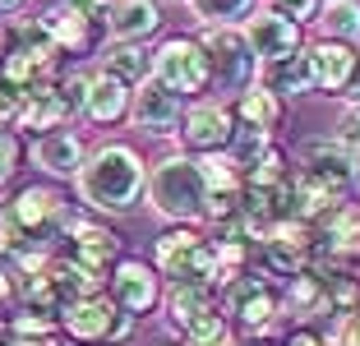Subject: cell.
<instances>
[{"label": "cell", "mask_w": 360, "mask_h": 346, "mask_svg": "<svg viewBox=\"0 0 360 346\" xmlns=\"http://www.w3.org/2000/svg\"><path fill=\"white\" fill-rule=\"evenodd\" d=\"M79 199L88 203L93 212H129L139 199H143V189H148V167L139 158L129 143H102L93 158L84 162L79 171Z\"/></svg>", "instance_id": "cell-1"}, {"label": "cell", "mask_w": 360, "mask_h": 346, "mask_svg": "<svg viewBox=\"0 0 360 346\" xmlns=\"http://www.w3.org/2000/svg\"><path fill=\"white\" fill-rule=\"evenodd\" d=\"M148 208L167 222H199L203 208H208V189H203V176H199V162L185 158V153H171L153 167L148 176Z\"/></svg>", "instance_id": "cell-2"}, {"label": "cell", "mask_w": 360, "mask_h": 346, "mask_svg": "<svg viewBox=\"0 0 360 346\" xmlns=\"http://www.w3.org/2000/svg\"><path fill=\"white\" fill-rule=\"evenodd\" d=\"M56 70H60V46L46 37V28L37 19L19 23V28L10 32V46H5V84L14 88V93H37V88L56 84Z\"/></svg>", "instance_id": "cell-3"}, {"label": "cell", "mask_w": 360, "mask_h": 346, "mask_svg": "<svg viewBox=\"0 0 360 346\" xmlns=\"http://www.w3.org/2000/svg\"><path fill=\"white\" fill-rule=\"evenodd\" d=\"M0 222L14 231L19 250H42L56 231L70 226V199L51 185H28L10 199V208L0 212Z\"/></svg>", "instance_id": "cell-4"}, {"label": "cell", "mask_w": 360, "mask_h": 346, "mask_svg": "<svg viewBox=\"0 0 360 346\" xmlns=\"http://www.w3.org/2000/svg\"><path fill=\"white\" fill-rule=\"evenodd\" d=\"M153 268H158V277H171V286H180V282L217 286L212 241H203L199 231H190V226H176V231H167V236H158V245H153Z\"/></svg>", "instance_id": "cell-5"}, {"label": "cell", "mask_w": 360, "mask_h": 346, "mask_svg": "<svg viewBox=\"0 0 360 346\" xmlns=\"http://www.w3.org/2000/svg\"><path fill=\"white\" fill-rule=\"evenodd\" d=\"M60 328L84 346H116L134 333V319L116 309L111 295H84V300H70L60 309Z\"/></svg>", "instance_id": "cell-6"}, {"label": "cell", "mask_w": 360, "mask_h": 346, "mask_svg": "<svg viewBox=\"0 0 360 346\" xmlns=\"http://www.w3.org/2000/svg\"><path fill=\"white\" fill-rule=\"evenodd\" d=\"M199 46L208 51V70H212V84L222 88V93H236L240 97L245 88H255L259 79V60L250 51L240 28H208L199 37Z\"/></svg>", "instance_id": "cell-7"}, {"label": "cell", "mask_w": 360, "mask_h": 346, "mask_svg": "<svg viewBox=\"0 0 360 346\" xmlns=\"http://www.w3.org/2000/svg\"><path fill=\"white\" fill-rule=\"evenodd\" d=\"M153 79H158L162 88H171L176 97L208 93V88H212L208 51H203L194 37H167V42L153 51Z\"/></svg>", "instance_id": "cell-8"}, {"label": "cell", "mask_w": 360, "mask_h": 346, "mask_svg": "<svg viewBox=\"0 0 360 346\" xmlns=\"http://www.w3.org/2000/svg\"><path fill=\"white\" fill-rule=\"evenodd\" d=\"M231 134H236V111L226 102L203 97V102H190L185 115H180V143L190 148V153H199V158L226 153V148H231Z\"/></svg>", "instance_id": "cell-9"}, {"label": "cell", "mask_w": 360, "mask_h": 346, "mask_svg": "<svg viewBox=\"0 0 360 346\" xmlns=\"http://www.w3.org/2000/svg\"><path fill=\"white\" fill-rule=\"evenodd\" d=\"M222 300H226L231 319L245 328V333H268V328L277 323V305H282L273 295V286H268L264 277H255V273H240L236 282H226Z\"/></svg>", "instance_id": "cell-10"}, {"label": "cell", "mask_w": 360, "mask_h": 346, "mask_svg": "<svg viewBox=\"0 0 360 346\" xmlns=\"http://www.w3.org/2000/svg\"><path fill=\"white\" fill-rule=\"evenodd\" d=\"M106 291H111L116 309H125L129 319H139L162 300V277H158V268L143 263V259H120L116 268H111V277H106Z\"/></svg>", "instance_id": "cell-11"}, {"label": "cell", "mask_w": 360, "mask_h": 346, "mask_svg": "<svg viewBox=\"0 0 360 346\" xmlns=\"http://www.w3.org/2000/svg\"><path fill=\"white\" fill-rule=\"evenodd\" d=\"M75 263H84V268H93V273L111 277V268L120 263V236L111 226H102V222H88V217H70V226H65V250Z\"/></svg>", "instance_id": "cell-12"}, {"label": "cell", "mask_w": 360, "mask_h": 346, "mask_svg": "<svg viewBox=\"0 0 360 346\" xmlns=\"http://www.w3.org/2000/svg\"><path fill=\"white\" fill-rule=\"evenodd\" d=\"M240 32H245V42H250V51H255L259 65L286 60V56L300 51V23L282 19V14H273V10H255L245 19Z\"/></svg>", "instance_id": "cell-13"}, {"label": "cell", "mask_w": 360, "mask_h": 346, "mask_svg": "<svg viewBox=\"0 0 360 346\" xmlns=\"http://www.w3.org/2000/svg\"><path fill=\"white\" fill-rule=\"evenodd\" d=\"M356 171H360L356 153H347L338 139H309V143H300V176L319 180V185L347 194L356 185Z\"/></svg>", "instance_id": "cell-14"}, {"label": "cell", "mask_w": 360, "mask_h": 346, "mask_svg": "<svg viewBox=\"0 0 360 346\" xmlns=\"http://www.w3.org/2000/svg\"><path fill=\"white\" fill-rule=\"evenodd\" d=\"M180 115H185L180 97L171 93V88H162L158 79L139 84L134 97H129V120H134L143 134H167V129H180Z\"/></svg>", "instance_id": "cell-15"}, {"label": "cell", "mask_w": 360, "mask_h": 346, "mask_svg": "<svg viewBox=\"0 0 360 346\" xmlns=\"http://www.w3.org/2000/svg\"><path fill=\"white\" fill-rule=\"evenodd\" d=\"M37 23H42L46 37L60 46V56H79V51L93 46V14H88L84 5H75V0H51Z\"/></svg>", "instance_id": "cell-16"}, {"label": "cell", "mask_w": 360, "mask_h": 346, "mask_svg": "<svg viewBox=\"0 0 360 346\" xmlns=\"http://www.w3.org/2000/svg\"><path fill=\"white\" fill-rule=\"evenodd\" d=\"M84 162H88V148H84V139H79L75 129H56V134L32 139V167L46 171V176H56V180L79 176Z\"/></svg>", "instance_id": "cell-17"}, {"label": "cell", "mask_w": 360, "mask_h": 346, "mask_svg": "<svg viewBox=\"0 0 360 346\" xmlns=\"http://www.w3.org/2000/svg\"><path fill=\"white\" fill-rule=\"evenodd\" d=\"M70 102L60 97V88L56 84H46V88H37V93H23V102H19V115H14V125L23 129V134H56V129H65V120H70Z\"/></svg>", "instance_id": "cell-18"}, {"label": "cell", "mask_w": 360, "mask_h": 346, "mask_svg": "<svg viewBox=\"0 0 360 346\" xmlns=\"http://www.w3.org/2000/svg\"><path fill=\"white\" fill-rule=\"evenodd\" d=\"M309 65H314V88H323V93H347L351 74H356V46L323 37V42L309 46Z\"/></svg>", "instance_id": "cell-19"}, {"label": "cell", "mask_w": 360, "mask_h": 346, "mask_svg": "<svg viewBox=\"0 0 360 346\" xmlns=\"http://www.w3.org/2000/svg\"><path fill=\"white\" fill-rule=\"evenodd\" d=\"M158 23H162L158 0H116L106 10V28H111L116 42H143V37L158 32Z\"/></svg>", "instance_id": "cell-20"}, {"label": "cell", "mask_w": 360, "mask_h": 346, "mask_svg": "<svg viewBox=\"0 0 360 346\" xmlns=\"http://www.w3.org/2000/svg\"><path fill=\"white\" fill-rule=\"evenodd\" d=\"M259 84L277 97H305L314 93V65H309V51H296L286 60H273V65H259Z\"/></svg>", "instance_id": "cell-21"}, {"label": "cell", "mask_w": 360, "mask_h": 346, "mask_svg": "<svg viewBox=\"0 0 360 346\" xmlns=\"http://www.w3.org/2000/svg\"><path fill=\"white\" fill-rule=\"evenodd\" d=\"M84 115L93 120V125H120V120L129 115V88L120 84V79H111V74L97 70L93 84H88Z\"/></svg>", "instance_id": "cell-22"}, {"label": "cell", "mask_w": 360, "mask_h": 346, "mask_svg": "<svg viewBox=\"0 0 360 346\" xmlns=\"http://www.w3.org/2000/svg\"><path fill=\"white\" fill-rule=\"evenodd\" d=\"M102 74L120 79L125 88H139L153 79V51H143L139 42H111L102 51Z\"/></svg>", "instance_id": "cell-23"}, {"label": "cell", "mask_w": 360, "mask_h": 346, "mask_svg": "<svg viewBox=\"0 0 360 346\" xmlns=\"http://www.w3.org/2000/svg\"><path fill=\"white\" fill-rule=\"evenodd\" d=\"M286 314H296V319H314V314H333V305H328V286H323V273H296L291 282H286Z\"/></svg>", "instance_id": "cell-24"}, {"label": "cell", "mask_w": 360, "mask_h": 346, "mask_svg": "<svg viewBox=\"0 0 360 346\" xmlns=\"http://www.w3.org/2000/svg\"><path fill=\"white\" fill-rule=\"evenodd\" d=\"M167 309H171V323L176 328H190L199 314L217 309V286L208 282H180L167 291Z\"/></svg>", "instance_id": "cell-25"}, {"label": "cell", "mask_w": 360, "mask_h": 346, "mask_svg": "<svg viewBox=\"0 0 360 346\" xmlns=\"http://www.w3.org/2000/svg\"><path fill=\"white\" fill-rule=\"evenodd\" d=\"M236 115H240V125H255V129H268L273 134L277 125H282V97L268 93L264 84L245 88L240 97H236Z\"/></svg>", "instance_id": "cell-26"}, {"label": "cell", "mask_w": 360, "mask_h": 346, "mask_svg": "<svg viewBox=\"0 0 360 346\" xmlns=\"http://www.w3.org/2000/svg\"><path fill=\"white\" fill-rule=\"evenodd\" d=\"M319 28L328 42H347L356 46L360 42V0H328L319 10Z\"/></svg>", "instance_id": "cell-27"}, {"label": "cell", "mask_w": 360, "mask_h": 346, "mask_svg": "<svg viewBox=\"0 0 360 346\" xmlns=\"http://www.w3.org/2000/svg\"><path fill=\"white\" fill-rule=\"evenodd\" d=\"M190 10L208 28H236L240 19L255 14V0H190Z\"/></svg>", "instance_id": "cell-28"}, {"label": "cell", "mask_w": 360, "mask_h": 346, "mask_svg": "<svg viewBox=\"0 0 360 346\" xmlns=\"http://www.w3.org/2000/svg\"><path fill=\"white\" fill-rule=\"evenodd\" d=\"M56 328H60V314H46V309L23 305L19 314H10V337H23V342H56Z\"/></svg>", "instance_id": "cell-29"}, {"label": "cell", "mask_w": 360, "mask_h": 346, "mask_svg": "<svg viewBox=\"0 0 360 346\" xmlns=\"http://www.w3.org/2000/svg\"><path fill=\"white\" fill-rule=\"evenodd\" d=\"M185 346H236V333L217 309H208V314H199L185 328Z\"/></svg>", "instance_id": "cell-30"}, {"label": "cell", "mask_w": 360, "mask_h": 346, "mask_svg": "<svg viewBox=\"0 0 360 346\" xmlns=\"http://www.w3.org/2000/svg\"><path fill=\"white\" fill-rule=\"evenodd\" d=\"M268 148H273V134H268V129L236 125V134H231V148H226V153H231V158L240 162V171H250V167H255V162L268 153Z\"/></svg>", "instance_id": "cell-31"}, {"label": "cell", "mask_w": 360, "mask_h": 346, "mask_svg": "<svg viewBox=\"0 0 360 346\" xmlns=\"http://www.w3.org/2000/svg\"><path fill=\"white\" fill-rule=\"evenodd\" d=\"M338 143L347 153H360V102H351L347 111L338 115Z\"/></svg>", "instance_id": "cell-32"}, {"label": "cell", "mask_w": 360, "mask_h": 346, "mask_svg": "<svg viewBox=\"0 0 360 346\" xmlns=\"http://www.w3.org/2000/svg\"><path fill=\"white\" fill-rule=\"evenodd\" d=\"M19 158H23V148H19V134L14 129H0V185L19 171Z\"/></svg>", "instance_id": "cell-33"}, {"label": "cell", "mask_w": 360, "mask_h": 346, "mask_svg": "<svg viewBox=\"0 0 360 346\" xmlns=\"http://www.w3.org/2000/svg\"><path fill=\"white\" fill-rule=\"evenodd\" d=\"M268 10L291 23H305V19H319V0H268Z\"/></svg>", "instance_id": "cell-34"}, {"label": "cell", "mask_w": 360, "mask_h": 346, "mask_svg": "<svg viewBox=\"0 0 360 346\" xmlns=\"http://www.w3.org/2000/svg\"><path fill=\"white\" fill-rule=\"evenodd\" d=\"M19 102H23V97L14 93V88L5 84V79H0V129L14 125V115H19Z\"/></svg>", "instance_id": "cell-35"}, {"label": "cell", "mask_w": 360, "mask_h": 346, "mask_svg": "<svg viewBox=\"0 0 360 346\" xmlns=\"http://www.w3.org/2000/svg\"><path fill=\"white\" fill-rule=\"evenodd\" d=\"M338 346H360V309H356V314H342Z\"/></svg>", "instance_id": "cell-36"}, {"label": "cell", "mask_w": 360, "mask_h": 346, "mask_svg": "<svg viewBox=\"0 0 360 346\" xmlns=\"http://www.w3.org/2000/svg\"><path fill=\"white\" fill-rule=\"evenodd\" d=\"M10 295H19V277H14V268L5 259H0V305L10 300Z\"/></svg>", "instance_id": "cell-37"}, {"label": "cell", "mask_w": 360, "mask_h": 346, "mask_svg": "<svg viewBox=\"0 0 360 346\" xmlns=\"http://www.w3.org/2000/svg\"><path fill=\"white\" fill-rule=\"evenodd\" d=\"M286 346H328V342H323L319 333H309V328H300V333H291V337H286Z\"/></svg>", "instance_id": "cell-38"}, {"label": "cell", "mask_w": 360, "mask_h": 346, "mask_svg": "<svg viewBox=\"0 0 360 346\" xmlns=\"http://www.w3.org/2000/svg\"><path fill=\"white\" fill-rule=\"evenodd\" d=\"M347 97L360 102V46H356V74H351V84H347Z\"/></svg>", "instance_id": "cell-39"}, {"label": "cell", "mask_w": 360, "mask_h": 346, "mask_svg": "<svg viewBox=\"0 0 360 346\" xmlns=\"http://www.w3.org/2000/svg\"><path fill=\"white\" fill-rule=\"evenodd\" d=\"M75 5H84L88 14H97V10H111V5H116V0H75Z\"/></svg>", "instance_id": "cell-40"}, {"label": "cell", "mask_w": 360, "mask_h": 346, "mask_svg": "<svg viewBox=\"0 0 360 346\" xmlns=\"http://www.w3.org/2000/svg\"><path fill=\"white\" fill-rule=\"evenodd\" d=\"M5 346H56V342H23V337H10Z\"/></svg>", "instance_id": "cell-41"}, {"label": "cell", "mask_w": 360, "mask_h": 346, "mask_svg": "<svg viewBox=\"0 0 360 346\" xmlns=\"http://www.w3.org/2000/svg\"><path fill=\"white\" fill-rule=\"evenodd\" d=\"M19 5H23V0H0V14H14Z\"/></svg>", "instance_id": "cell-42"}, {"label": "cell", "mask_w": 360, "mask_h": 346, "mask_svg": "<svg viewBox=\"0 0 360 346\" xmlns=\"http://www.w3.org/2000/svg\"><path fill=\"white\" fill-rule=\"evenodd\" d=\"M255 346H264V342H255Z\"/></svg>", "instance_id": "cell-43"}]
</instances>
